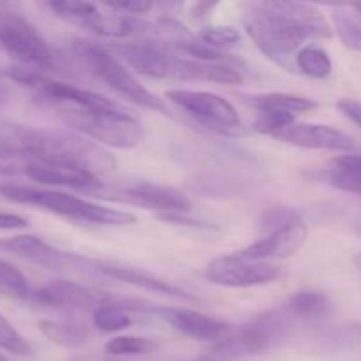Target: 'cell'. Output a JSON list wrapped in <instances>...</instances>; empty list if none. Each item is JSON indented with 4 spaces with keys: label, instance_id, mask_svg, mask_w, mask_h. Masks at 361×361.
Masks as SVG:
<instances>
[{
    "label": "cell",
    "instance_id": "cell-29",
    "mask_svg": "<svg viewBox=\"0 0 361 361\" xmlns=\"http://www.w3.org/2000/svg\"><path fill=\"white\" fill-rule=\"evenodd\" d=\"M197 37L208 46V48L221 51V49L231 48L242 41V34L236 30L231 25H212V27H204L200 30Z\"/></svg>",
    "mask_w": 361,
    "mask_h": 361
},
{
    "label": "cell",
    "instance_id": "cell-1",
    "mask_svg": "<svg viewBox=\"0 0 361 361\" xmlns=\"http://www.w3.org/2000/svg\"><path fill=\"white\" fill-rule=\"evenodd\" d=\"M243 27L256 48L279 66L291 69L296 53L307 41H326L331 27L319 9L303 2L252 4L243 18Z\"/></svg>",
    "mask_w": 361,
    "mask_h": 361
},
{
    "label": "cell",
    "instance_id": "cell-18",
    "mask_svg": "<svg viewBox=\"0 0 361 361\" xmlns=\"http://www.w3.org/2000/svg\"><path fill=\"white\" fill-rule=\"evenodd\" d=\"M23 175L34 182L42 183V185H55V187H71L76 190H99L101 182L95 176L88 173L80 171V169L69 168V166L53 164V162L34 161L28 159L25 164Z\"/></svg>",
    "mask_w": 361,
    "mask_h": 361
},
{
    "label": "cell",
    "instance_id": "cell-25",
    "mask_svg": "<svg viewBox=\"0 0 361 361\" xmlns=\"http://www.w3.org/2000/svg\"><path fill=\"white\" fill-rule=\"evenodd\" d=\"M295 66L300 73L307 74L316 80H324L331 74L334 63H331L330 55L326 49L319 48L316 44H307L296 53Z\"/></svg>",
    "mask_w": 361,
    "mask_h": 361
},
{
    "label": "cell",
    "instance_id": "cell-6",
    "mask_svg": "<svg viewBox=\"0 0 361 361\" xmlns=\"http://www.w3.org/2000/svg\"><path fill=\"white\" fill-rule=\"evenodd\" d=\"M0 49L23 67L35 71H53L59 56L34 25L14 11L0 9Z\"/></svg>",
    "mask_w": 361,
    "mask_h": 361
},
{
    "label": "cell",
    "instance_id": "cell-5",
    "mask_svg": "<svg viewBox=\"0 0 361 361\" xmlns=\"http://www.w3.org/2000/svg\"><path fill=\"white\" fill-rule=\"evenodd\" d=\"M291 324L293 317L286 307L271 309L249 321L236 335H229L228 338L215 344L210 356L221 361H233L243 356L264 355L288 337Z\"/></svg>",
    "mask_w": 361,
    "mask_h": 361
},
{
    "label": "cell",
    "instance_id": "cell-4",
    "mask_svg": "<svg viewBox=\"0 0 361 361\" xmlns=\"http://www.w3.org/2000/svg\"><path fill=\"white\" fill-rule=\"evenodd\" d=\"M74 53L92 74L123 99L161 115H169L166 102L143 87L140 80L106 48L90 41H74Z\"/></svg>",
    "mask_w": 361,
    "mask_h": 361
},
{
    "label": "cell",
    "instance_id": "cell-9",
    "mask_svg": "<svg viewBox=\"0 0 361 361\" xmlns=\"http://www.w3.org/2000/svg\"><path fill=\"white\" fill-rule=\"evenodd\" d=\"M46 6L51 9L60 20L67 23L78 25L85 30L92 32L95 35L108 39H123L130 37L134 34H140L147 27V23L134 16L120 14L116 11H101V7L90 2H67V0H59V2H48Z\"/></svg>",
    "mask_w": 361,
    "mask_h": 361
},
{
    "label": "cell",
    "instance_id": "cell-40",
    "mask_svg": "<svg viewBox=\"0 0 361 361\" xmlns=\"http://www.w3.org/2000/svg\"><path fill=\"white\" fill-rule=\"evenodd\" d=\"M0 361H6V356H4L2 353H0Z\"/></svg>",
    "mask_w": 361,
    "mask_h": 361
},
{
    "label": "cell",
    "instance_id": "cell-19",
    "mask_svg": "<svg viewBox=\"0 0 361 361\" xmlns=\"http://www.w3.org/2000/svg\"><path fill=\"white\" fill-rule=\"evenodd\" d=\"M171 78L182 81H212V83L240 85L243 81L242 73L235 67L222 62H200L173 55Z\"/></svg>",
    "mask_w": 361,
    "mask_h": 361
},
{
    "label": "cell",
    "instance_id": "cell-35",
    "mask_svg": "<svg viewBox=\"0 0 361 361\" xmlns=\"http://www.w3.org/2000/svg\"><path fill=\"white\" fill-rule=\"evenodd\" d=\"M71 361H120L116 358H113V356H95V355H81V356H74Z\"/></svg>",
    "mask_w": 361,
    "mask_h": 361
},
{
    "label": "cell",
    "instance_id": "cell-13",
    "mask_svg": "<svg viewBox=\"0 0 361 361\" xmlns=\"http://www.w3.org/2000/svg\"><path fill=\"white\" fill-rule=\"evenodd\" d=\"M0 250L39 264L46 270H67L76 264H87V259L71 252H62L34 235H16L0 238Z\"/></svg>",
    "mask_w": 361,
    "mask_h": 361
},
{
    "label": "cell",
    "instance_id": "cell-10",
    "mask_svg": "<svg viewBox=\"0 0 361 361\" xmlns=\"http://www.w3.org/2000/svg\"><path fill=\"white\" fill-rule=\"evenodd\" d=\"M281 277V268L270 263H256L240 257L238 254L215 257L207 267V279L215 286L231 289L256 288Z\"/></svg>",
    "mask_w": 361,
    "mask_h": 361
},
{
    "label": "cell",
    "instance_id": "cell-38",
    "mask_svg": "<svg viewBox=\"0 0 361 361\" xmlns=\"http://www.w3.org/2000/svg\"><path fill=\"white\" fill-rule=\"evenodd\" d=\"M355 263H356V267H358V268H360V271H361V252L356 254V257H355Z\"/></svg>",
    "mask_w": 361,
    "mask_h": 361
},
{
    "label": "cell",
    "instance_id": "cell-34",
    "mask_svg": "<svg viewBox=\"0 0 361 361\" xmlns=\"http://www.w3.org/2000/svg\"><path fill=\"white\" fill-rule=\"evenodd\" d=\"M28 226V221L21 215L7 214L0 210V231H14V229H23Z\"/></svg>",
    "mask_w": 361,
    "mask_h": 361
},
{
    "label": "cell",
    "instance_id": "cell-20",
    "mask_svg": "<svg viewBox=\"0 0 361 361\" xmlns=\"http://www.w3.org/2000/svg\"><path fill=\"white\" fill-rule=\"evenodd\" d=\"M321 180L334 189L361 197V155L345 154L331 159L321 169Z\"/></svg>",
    "mask_w": 361,
    "mask_h": 361
},
{
    "label": "cell",
    "instance_id": "cell-23",
    "mask_svg": "<svg viewBox=\"0 0 361 361\" xmlns=\"http://www.w3.org/2000/svg\"><path fill=\"white\" fill-rule=\"evenodd\" d=\"M92 321L102 334H118L133 326V317L123 305V300H102L92 310Z\"/></svg>",
    "mask_w": 361,
    "mask_h": 361
},
{
    "label": "cell",
    "instance_id": "cell-37",
    "mask_svg": "<svg viewBox=\"0 0 361 361\" xmlns=\"http://www.w3.org/2000/svg\"><path fill=\"white\" fill-rule=\"evenodd\" d=\"M187 361H221V360L214 358V356H204V358H200V360H187Z\"/></svg>",
    "mask_w": 361,
    "mask_h": 361
},
{
    "label": "cell",
    "instance_id": "cell-27",
    "mask_svg": "<svg viewBox=\"0 0 361 361\" xmlns=\"http://www.w3.org/2000/svg\"><path fill=\"white\" fill-rule=\"evenodd\" d=\"M32 289L34 288H30L27 277L16 267L0 259V293L28 302Z\"/></svg>",
    "mask_w": 361,
    "mask_h": 361
},
{
    "label": "cell",
    "instance_id": "cell-28",
    "mask_svg": "<svg viewBox=\"0 0 361 361\" xmlns=\"http://www.w3.org/2000/svg\"><path fill=\"white\" fill-rule=\"evenodd\" d=\"M155 344L145 337H136V335H116L113 337L108 344L104 345V353L113 358L118 356H136V355H147Z\"/></svg>",
    "mask_w": 361,
    "mask_h": 361
},
{
    "label": "cell",
    "instance_id": "cell-26",
    "mask_svg": "<svg viewBox=\"0 0 361 361\" xmlns=\"http://www.w3.org/2000/svg\"><path fill=\"white\" fill-rule=\"evenodd\" d=\"M334 25L338 39L345 48L361 53V23L348 6H334Z\"/></svg>",
    "mask_w": 361,
    "mask_h": 361
},
{
    "label": "cell",
    "instance_id": "cell-32",
    "mask_svg": "<svg viewBox=\"0 0 361 361\" xmlns=\"http://www.w3.org/2000/svg\"><path fill=\"white\" fill-rule=\"evenodd\" d=\"M106 7L109 9L116 11L120 14H127V16H134L136 18L137 14H147L148 11L154 9V4L150 2H113V4H104Z\"/></svg>",
    "mask_w": 361,
    "mask_h": 361
},
{
    "label": "cell",
    "instance_id": "cell-41",
    "mask_svg": "<svg viewBox=\"0 0 361 361\" xmlns=\"http://www.w3.org/2000/svg\"><path fill=\"white\" fill-rule=\"evenodd\" d=\"M360 235H361V228H360Z\"/></svg>",
    "mask_w": 361,
    "mask_h": 361
},
{
    "label": "cell",
    "instance_id": "cell-3",
    "mask_svg": "<svg viewBox=\"0 0 361 361\" xmlns=\"http://www.w3.org/2000/svg\"><path fill=\"white\" fill-rule=\"evenodd\" d=\"M55 111L67 126L97 145L116 150H130L140 147L145 140L141 122L122 104L109 109L60 108Z\"/></svg>",
    "mask_w": 361,
    "mask_h": 361
},
{
    "label": "cell",
    "instance_id": "cell-22",
    "mask_svg": "<svg viewBox=\"0 0 361 361\" xmlns=\"http://www.w3.org/2000/svg\"><path fill=\"white\" fill-rule=\"evenodd\" d=\"M249 102L257 111H270L291 116H296L298 113L312 111V109L317 108V102L312 101V99L302 97V95L281 94V92L250 95Z\"/></svg>",
    "mask_w": 361,
    "mask_h": 361
},
{
    "label": "cell",
    "instance_id": "cell-8",
    "mask_svg": "<svg viewBox=\"0 0 361 361\" xmlns=\"http://www.w3.org/2000/svg\"><path fill=\"white\" fill-rule=\"evenodd\" d=\"M166 99L214 133L235 137L247 134L236 108L222 95L204 90L173 88L166 92Z\"/></svg>",
    "mask_w": 361,
    "mask_h": 361
},
{
    "label": "cell",
    "instance_id": "cell-21",
    "mask_svg": "<svg viewBox=\"0 0 361 361\" xmlns=\"http://www.w3.org/2000/svg\"><path fill=\"white\" fill-rule=\"evenodd\" d=\"M284 307L293 319L298 321H321L334 312V302L330 296L321 291L295 293L289 296Z\"/></svg>",
    "mask_w": 361,
    "mask_h": 361
},
{
    "label": "cell",
    "instance_id": "cell-11",
    "mask_svg": "<svg viewBox=\"0 0 361 361\" xmlns=\"http://www.w3.org/2000/svg\"><path fill=\"white\" fill-rule=\"evenodd\" d=\"M109 200L122 201V203L147 208V210H157L162 215L187 214L192 208L189 197L180 192L178 189H175V187L147 182L134 183V185L113 190Z\"/></svg>",
    "mask_w": 361,
    "mask_h": 361
},
{
    "label": "cell",
    "instance_id": "cell-12",
    "mask_svg": "<svg viewBox=\"0 0 361 361\" xmlns=\"http://www.w3.org/2000/svg\"><path fill=\"white\" fill-rule=\"evenodd\" d=\"M274 137L293 145V147L307 148V150L344 152V154H351L356 150V143L351 136L331 126H323V123L295 122L275 134Z\"/></svg>",
    "mask_w": 361,
    "mask_h": 361
},
{
    "label": "cell",
    "instance_id": "cell-7",
    "mask_svg": "<svg viewBox=\"0 0 361 361\" xmlns=\"http://www.w3.org/2000/svg\"><path fill=\"white\" fill-rule=\"evenodd\" d=\"M263 229H268L270 233L264 238L238 250L236 254L240 257L256 261V263H267L268 259H284L298 252L309 235L307 222L296 212L282 210V208L268 212Z\"/></svg>",
    "mask_w": 361,
    "mask_h": 361
},
{
    "label": "cell",
    "instance_id": "cell-24",
    "mask_svg": "<svg viewBox=\"0 0 361 361\" xmlns=\"http://www.w3.org/2000/svg\"><path fill=\"white\" fill-rule=\"evenodd\" d=\"M39 330L48 341L62 348H80L87 344L90 331L87 326L78 323H60V321H41Z\"/></svg>",
    "mask_w": 361,
    "mask_h": 361
},
{
    "label": "cell",
    "instance_id": "cell-36",
    "mask_svg": "<svg viewBox=\"0 0 361 361\" xmlns=\"http://www.w3.org/2000/svg\"><path fill=\"white\" fill-rule=\"evenodd\" d=\"M7 101H9V88H7L6 83L0 80V109L7 104Z\"/></svg>",
    "mask_w": 361,
    "mask_h": 361
},
{
    "label": "cell",
    "instance_id": "cell-14",
    "mask_svg": "<svg viewBox=\"0 0 361 361\" xmlns=\"http://www.w3.org/2000/svg\"><path fill=\"white\" fill-rule=\"evenodd\" d=\"M155 312L162 319L168 321L180 334L200 342H214V344H219L221 341L228 338L233 331V326L229 323H226V321L215 319V317L196 312V310L161 307Z\"/></svg>",
    "mask_w": 361,
    "mask_h": 361
},
{
    "label": "cell",
    "instance_id": "cell-17",
    "mask_svg": "<svg viewBox=\"0 0 361 361\" xmlns=\"http://www.w3.org/2000/svg\"><path fill=\"white\" fill-rule=\"evenodd\" d=\"M28 302L59 310H94L102 300L76 282L51 281L32 289Z\"/></svg>",
    "mask_w": 361,
    "mask_h": 361
},
{
    "label": "cell",
    "instance_id": "cell-16",
    "mask_svg": "<svg viewBox=\"0 0 361 361\" xmlns=\"http://www.w3.org/2000/svg\"><path fill=\"white\" fill-rule=\"evenodd\" d=\"M88 267L94 268V270L99 271V274L106 275V277L115 279V281H120V282H126V284L145 289V291L148 293L173 296V298L187 300V302H197L196 296H192L189 291L180 288V286L164 281V279L161 277H155V275L147 274V271L143 270H137V268L127 267V264L115 263V261L88 259Z\"/></svg>",
    "mask_w": 361,
    "mask_h": 361
},
{
    "label": "cell",
    "instance_id": "cell-33",
    "mask_svg": "<svg viewBox=\"0 0 361 361\" xmlns=\"http://www.w3.org/2000/svg\"><path fill=\"white\" fill-rule=\"evenodd\" d=\"M338 109L351 120L355 126H358L361 129V102L356 101V99L351 97H342L341 101L337 102Z\"/></svg>",
    "mask_w": 361,
    "mask_h": 361
},
{
    "label": "cell",
    "instance_id": "cell-30",
    "mask_svg": "<svg viewBox=\"0 0 361 361\" xmlns=\"http://www.w3.org/2000/svg\"><path fill=\"white\" fill-rule=\"evenodd\" d=\"M0 349L16 356H30L32 345L27 338L0 314Z\"/></svg>",
    "mask_w": 361,
    "mask_h": 361
},
{
    "label": "cell",
    "instance_id": "cell-2",
    "mask_svg": "<svg viewBox=\"0 0 361 361\" xmlns=\"http://www.w3.org/2000/svg\"><path fill=\"white\" fill-rule=\"evenodd\" d=\"M0 196L4 200L11 201V203L41 208V210L62 215V217L71 219V221L87 222V224L129 226L136 222V217L129 212L92 203V201L81 200V197L73 196L69 192H62V190L18 185V183H4V185H0Z\"/></svg>",
    "mask_w": 361,
    "mask_h": 361
},
{
    "label": "cell",
    "instance_id": "cell-31",
    "mask_svg": "<svg viewBox=\"0 0 361 361\" xmlns=\"http://www.w3.org/2000/svg\"><path fill=\"white\" fill-rule=\"evenodd\" d=\"M28 159L0 150V175H23Z\"/></svg>",
    "mask_w": 361,
    "mask_h": 361
},
{
    "label": "cell",
    "instance_id": "cell-15",
    "mask_svg": "<svg viewBox=\"0 0 361 361\" xmlns=\"http://www.w3.org/2000/svg\"><path fill=\"white\" fill-rule=\"evenodd\" d=\"M113 55L126 60L134 71L152 80H166L173 73V55L150 41L120 42L111 46Z\"/></svg>",
    "mask_w": 361,
    "mask_h": 361
},
{
    "label": "cell",
    "instance_id": "cell-39",
    "mask_svg": "<svg viewBox=\"0 0 361 361\" xmlns=\"http://www.w3.org/2000/svg\"><path fill=\"white\" fill-rule=\"evenodd\" d=\"M351 7H353V9H355V11H358V14L361 16V4H355V6H351Z\"/></svg>",
    "mask_w": 361,
    "mask_h": 361
}]
</instances>
